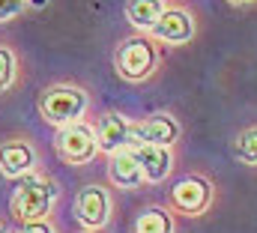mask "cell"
<instances>
[{
    "label": "cell",
    "mask_w": 257,
    "mask_h": 233,
    "mask_svg": "<svg viewBox=\"0 0 257 233\" xmlns=\"http://www.w3.org/2000/svg\"><path fill=\"white\" fill-rule=\"evenodd\" d=\"M165 9H168L165 0H128L126 18L141 36H150V30L159 24V18L165 15Z\"/></svg>",
    "instance_id": "14"
},
{
    "label": "cell",
    "mask_w": 257,
    "mask_h": 233,
    "mask_svg": "<svg viewBox=\"0 0 257 233\" xmlns=\"http://www.w3.org/2000/svg\"><path fill=\"white\" fill-rule=\"evenodd\" d=\"M27 9V3H21V0H6V3H0V24L3 21H12L15 15H21Z\"/></svg>",
    "instance_id": "17"
},
{
    "label": "cell",
    "mask_w": 257,
    "mask_h": 233,
    "mask_svg": "<svg viewBox=\"0 0 257 233\" xmlns=\"http://www.w3.org/2000/svg\"><path fill=\"white\" fill-rule=\"evenodd\" d=\"M111 212H114V200H111V191L99 182H90L84 188H78L75 194V218L81 221V227L90 233L108 227L111 221Z\"/></svg>",
    "instance_id": "7"
},
{
    "label": "cell",
    "mask_w": 257,
    "mask_h": 233,
    "mask_svg": "<svg viewBox=\"0 0 257 233\" xmlns=\"http://www.w3.org/2000/svg\"><path fill=\"white\" fill-rule=\"evenodd\" d=\"M132 233H177V215L165 203H147L135 212Z\"/></svg>",
    "instance_id": "12"
},
{
    "label": "cell",
    "mask_w": 257,
    "mask_h": 233,
    "mask_svg": "<svg viewBox=\"0 0 257 233\" xmlns=\"http://www.w3.org/2000/svg\"><path fill=\"white\" fill-rule=\"evenodd\" d=\"M183 126L171 111H159L150 114L138 123H132V147H162V150H174L180 144Z\"/></svg>",
    "instance_id": "5"
},
{
    "label": "cell",
    "mask_w": 257,
    "mask_h": 233,
    "mask_svg": "<svg viewBox=\"0 0 257 233\" xmlns=\"http://www.w3.org/2000/svg\"><path fill=\"white\" fill-rule=\"evenodd\" d=\"M90 111V93L78 84H51L39 99V114L45 123H51L57 132L66 126L84 123Z\"/></svg>",
    "instance_id": "2"
},
{
    "label": "cell",
    "mask_w": 257,
    "mask_h": 233,
    "mask_svg": "<svg viewBox=\"0 0 257 233\" xmlns=\"http://www.w3.org/2000/svg\"><path fill=\"white\" fill-rule=\"evenodd\" d=\"M18 78V60L12 54V48L0 45V93H6Z\"/></svg>",
    "instance_id": "16"
},
{
    "label": "cell",
    "mask_w": 257,
    "mask_h": 233,
    "mask_svg": "<svg viewBox=\"0 0 257 233\" xmlns=\"http://www.w3.org/2000/svg\"><path fill=\"white\" fill-rule=\"evenodd\" d=\"M114 69L126 84H144L159 72V45L150 36H128L114 51Z\"/></svg>",
    "instance_id": "3"
},
{
    "label": "cell",
    "mask_w": 257,
    "mask_h": 233,
    "mask_svg": "<svg viewBox=\"0 0 257 233\" xmlns=\"http://www.w3.org/2000/svg\"><path fill=\"white\" fill-rule=\"evenodd\" d=\"M57 153L66 165L81 168L90 165L99 156V141H96V126L93 123H75L57 132Z\"/></svg>",
    "instance_id": "6"
},
{
    "label": "cell",
    "mask_w": 257,
    "mask_h": 233,
    "mask_svg": "<svg viewBox=\"0 0 257 233\" xmlns=\"http://www.w3.org/2000/svg\"><path fill=\"white\" fill-rule=\"evenodd\" d=\"M84 233H90V230H84Z\"/></svg>",
    "instance_id": "20"
},
{
    "label": "cell",
    "mask_w": 257,
    "mask_h": 233,
    "mask_svg": "<svg viewBox=\"0 0 257 233\" xmlns=\"http://www.w3.org/2000/svg\"><path fill=\"white\" fill-rule=\"evenodd\" d=\"M36 171V147L27 138H9L0 144V174L9 179H21V176Z\"/></svg>",
    "instance_id": "10"
},
{
    "label": "cell",
    "mask_w": 257,
    "mask_h": 233,
    "mask_svg": "<svg viewBox=\"0 0 257 233\" xmlns=\"http://www.w3.org/2000/svg\"><path fill=\"white\" fill-rule=\"evenodd\" d=\"M57 197H60V185L48 174L33 171L15 182L12 197H9V212L18 224L42 221V218H51Z\"/></svg>",
    "instance_id": "1"
},
{
    "label": "cell",
    "mask_w": 257,
    "mask_h": 233,
    "mask_svg": "<svg viewBox=\"0 0 257 233\" xmlns=\"http://www.w3.org/2000/svg\"><path fill=\"white\" fill-rule=\"evenodd\" d=\"M108 179L117 188H141V185H147L144 182V174H141V165H138V159L132 153V147L114 153V156H108Z\"/></svg>",
    "instance_id": "13"
},
{
    "label": "cell",
    "mask_w": 257,
    "mask_h": 233,
    "mask_svg": "<svg viewBox=\"0 0 257 233\" xmlns=\"http://www.w3.org/2000/svg\"><path fill=\"white\" fill-rule=\"evenodd\" d=\"M96 141H99V153L114 156L120 150L132 147V120L120 111H108L96 120Z\"/></svg>",
    "instance_id": "9"
},
{
    "label": "cell",
    "mask_w": 257,
    "mask_h": 233,
    "mask_svg": "<svg viewBox=\"0 0 257 233\" xmlns=\"http://www.w3.org/2000/svg\"><path fill=\"white\" fill-rule=\"evenodd\" d=\"M194 33H197V24H194L192 9L183 3H168L165 15L150 30V39L156 45H186L194 39Z\"/></svg>",
    "instance_id": "8"
},
{
    "label": "cell",
    "mask_w": 257,
    "mask_h": 233,
    "mask_svg": "<svg viewBox=\"0 0 257 233\" xmlns=\"http://www.w3.org/2000/svg\"><path fill=\"white\" fill-rule=\"evenodd\" d=\"M230 153L239 165H248V168H257V126H248L242 132L233 135L230 141Z\"/></svg>",
    "instance_id": "15"
},
{
    "label": "cell",
    "mask_w": 257,
    "mask_h": 233,
    "mask_svg": "<svg viewBox=\"0 0 257 233\" xmlns=\"http://www.w3.org/2000/svg\"><path fill=\"white\" fill-rule=\"evenodd\" d=\"M138 165H141V174L147 185H159V182H168L174 176V165H177V156L174 150H162V147H132Z\"/></svg>",
    "instance_id": "11"
},
{
    "label": "cell",
    "mask_w": 257,
    "mask_h": 233,
    "mask_svg": "<svg viewBox=\"0 0 257 233\" xmlns=\"http://www.w3.org/2000/svg\"><path fill=\"white\" fill-rule=\"evenodd\" d=\"M215 203V182L206 174H186L168 188V209L174 215L197 218L209 212Z\"/></svg>",
    "instance_id": "4"
},
{
    "label": "cell",
    "mask_w": 257,
    "mask_h": 233,
    "mask_svg": "<svg viewBox=\"0 0 257 233\" xmlns=\"http://www.w3.org/2000/svg\"><path fill=\"white\" fill-rule=\"evenodd\" d=\"M0 233H6V227H3V221H0Z\"/></svg>",
    "instance_id": "19"
},
{
    "label": "cell",
    "mask_w": 257,
    "mask_h": 233,
    "mask_svg": "<svg viewBox=\"0 0 257 233\" xmlns=\"http://www.w3.org/2000/svg\"><path fill=\"white\" fill-rule=\"evenodd\" d=\"M18 233H57V224L51 218H42V221H30V224H21Z\"/></svg>",
    "instance_id": "18"
}]
</instances>
